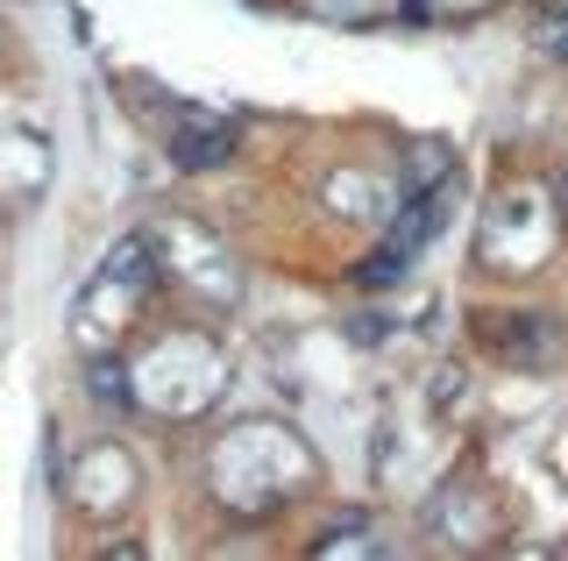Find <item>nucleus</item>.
<instances>
[{
	"mask_svg": "<svg viewBox=\"0 0 568 561\" xmlns=\"http://www.w3.org/2000/svg\"><path fill=\"white\" fill-rule=\"evenodd\" d=\"M547 50H561V58H568V22H547Z\"/></svg>",
	"mask_w": 568,
	"mask_h": 561,
	"instance_id": "5",
	"label": "nucleus"
},
{
	"mask_svg": "<svg viewBox=\"0 0 568 561\" xmlns=\"http://www.w3.org/2000/svg\"><path fill=\"white\" fill-rule=\"evenodd\" d=\"M171 156L185 171L227 164V156H235V129H227V121H206V114H185V121H178V135H171Z\"/></svg>",
	"mask_w": 568,
	"mask_h": 561,
	"instance_id": "2",
	"label": "nucleus"
},
{
	"mask_svg": "<svg viewBox=\"0 0 568 561\" xmlns=\"http://www.w3.org/2000/svg\"><path fill=\"white\" fill-rule=\"evenodd\" d=\"M106 285H129V292H150V277H156V263H150V235H129V242H114V256H106Z\"/></svg>",
	"mask_w": 568,
	"mask_h": 561,
	"instance_id": "3",
	"label": "nucleus"
},
{
	"mask_svg": "<svg viewBox=\"0 0 568 561\" xmlns=\"http://www.w3.org/2000/svg\"><path fill=\"white\" fill-rule=\"evenodd\" d=\"M448 164H455V156L440 150V143H419V164H413V192H426V185H440V178H448Z\"/></svg>",
	"mask_w": 568,
	"mask_h": 561,
	"instance_id": "4",
	"label": "nucleus"
},
{
	"mask_svg": "<svg viewBox=\"0 0 568 561\" xmlns=\"http://www.w3.org/2000/svg\"><path fill=\"white\" fill-rule=\"evenodd\" d=\"M306 483H313V455L271 419H248V427H235L213 448V490L227 504H242V512H271V504H284Z\"/></svg>",
	"mask_w": 568,
	"mask_h": 561,
	"instance_id": "1",
	"label": "nucleus"
}]
</instances>
